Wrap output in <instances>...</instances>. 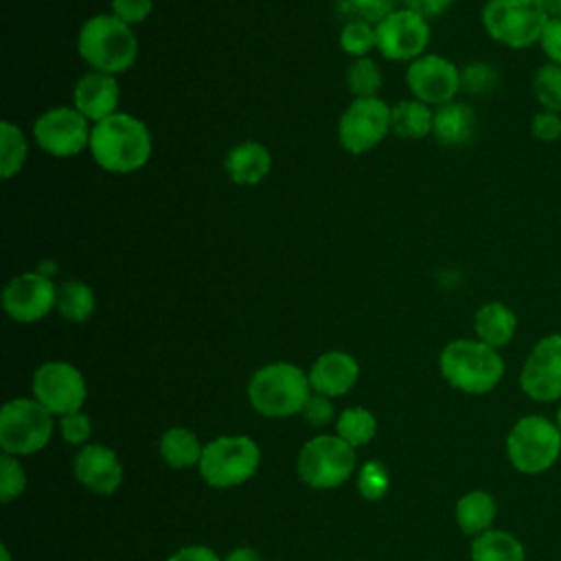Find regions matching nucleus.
<instances>
[{"mask_svg": "<svg viewBox=\"0 0 561 561\" xmlns=\"http://www.w3.org/2000/svg\"><path fill=\"white\" fill-rule=\"evenodd\" d=\"M90 156L107 173L127 175L140 171L151 158L149 127L127 114L116 112L92 125Z\"/></svg>", "mask_w": 561, "mask_h": 561, "instance_id": "1", "label": "nucleus"}, {"mask_svg": "<svg viewBox=\"0 0 561 561\" xmlns=\"http://www.w3.org/2000/svg\"><path fill=\"white\" fill-rule=\"evenodd\" d=\"M77 53L92 70L121 75L129 70L138 57V37L134 28L116 15L96 13L81 24Z\"/></svg>", "mask_w": 561, "mask_h": 561, "instance_id": "2", "label": "nucleus"}, {"mask_svg": "<svg viewBox=\"0 0 561 561\" xmlns=\"http://www.w3.org/2000/svg\"><path fill=\"white\" fill-rule=\"evenodd\" d=\"M443 379L465 394H486L504 377V359L497 348L478 337L451 340L438 355Z\"/></svg>", "mask_w": 561, "mask_h": 561, "instance_id": "3", "label": "nucleus"}, {"mask_svg": "<svg viewBox=\"0 0 561 561\" xmlns=\"http://www.w3.org/2000/svg\"><path fill=\"white\" fill-rule=\"evenodd\" d=\"M311 397L309 375L291 362H272L254 370L248 381L252 408L270 419H287L307 405Z\"/></svg>", "mask_w": 561, "mask_h": 561, "instance_id": "4", "label": "nucleus"}, {"mask_svg": "<svg viewBox=\"0 0 561 561\" xmlns=\"http://www.w3.org/2000/svg\"><path fill=\"white\" fill-rule=\"evenodd\" d=\"M480 20L493 42L524 50L539 44L550 18L541 0H486Z\"/></svg>", "mask_w": 561, "mask_h": 561, "instance_id": "5", "label": "nucleus"}, {"mask_svg": "<svg viewBox=\"0 0 561 561\" xmlns=\"http://www.w3.org/2000/svg\"><path fill=\"white\" fill-rule=\"evenodd\" d=\"M508 462L524 476L548 471L561 456V432L543 414H526L506 434Z\"/></svg>", "mask_w": 561, "mask_h": 561, "instance_id": "6", "label": "nucleus"}, {"mask_svg": "<svg viewBox=\"0 0 561 561\" xmlns=\"http://www.w3.org/2000/svg\"><path fill=\"white\" fill-rule=\"evenodd\" d=\"M261 465L259 445L243 434L217 436L202 449L199 476L215 489H230L248 482Z\"/></svg>", "mask_w": 561, "mask_h": 561, "instance_id": "7", "label": "nucleus"}, {"mask_svg": "<svg viewBox=\"0 0 561 561\" xmlns=\"http://www.w3.org/2000/svg\"><path fill=\"white\" fill-rule=\"evenodd\" d=\"M53 436V414L35 399H11L0 410L2 454L31 456L48 445Z\"/></svg>", "mask_w": 561, "mask_h": 561, "instance_id": "8", "label": "nucleus"}, {"mask_svg": "<svg viewBox=\"0 0 561 561\" xmlns=\"http://www.w3.org/2000/svg\"><path fill=\"white\" fill-rule=\"evenodd\" d=\"M353 469L355 447H351L337 434H322L307 440L296 458V471L300 480L318 491L344 484L351 478Z\"/></svg>", "mask_w": 561, "mask_h": 561, "instance_id": "9", "label": "nucleus"}, {"mask_svg": "<svg viewBox=\"0 0 561 561\" xmlns=\"http://www.w3.org/2000/svg\"><path fill=\"white\" fill-rule=\"evenodd\" d=\"M392 107L379 96L353 99L340 116L337 140L351 156H362L375 149L390 134Z\"/></svg>", "mask_w": 561, "mask_h": 561, "instance_id": "10", "label": "nucleus"}, {"mask_svg": "<svg viewBox=\"0 0 561 561\" xmlns=\"http://www.w3.org/2000/svg\"><path fill=\"white\" fill-rule=\"evenodd\" d=\"M90 121L70 105L44 110L33 123L37 147L53 158H72L90 147Z\"/></svg>", "mask_w": 561, "mask_h": 561, "instance_id": "11", "label": "nucleus"}, {"mask_svg": "<svg viewBox=\"0 0 561 561\" xmlns=\"http://www.w3.org/2000/svg\"><path fill=\"white\" fill-rule=\"evenodd\" d=\"M31 390L33 399L57 416L79 412L88 397V386L81 370L61 359L44 362L33 373Z\"/></svg>", "mask_w": 561, "mask_h": 561, "instance_id": "12", "label": "nucleus"}, {"mask_svg": "<svg viewBox=\"0 0 561 561\" xmlns=\"http://www.w3.org/2000/svg\"><path fill=\"white\" fill-rule=\"evenodd\" d=\"M522 392L539 403L561 401V333L539 337L519 370Z\"/></svg>", "mask_w": 561, "mask_h": 561, "instance_id": "13", "label": "nucleus"}, {"mask_svg": "<svg viewBox=\"0 0 561 561\" xmlns=\"http://www.w3.org/2000/svg\"><path fill=\"white\" fill-rule=\"evenodd\" d=\"M377 50L388 61H414L430 44L427 18L410 11L394 9L379 24H375Z\"/></svg>", "mask_w": 561, "mask_h": 561, "instance_id": "14", "label": "nucleus"}, {"mask_svg": "<svg viewBox=\"0 0 561 561\" xmlns=\"http://www.w3.org/2000/svg\"><path fill=\"white\" fill-rule=\"evenodd\" d=\"M53 307H57V285L46 274H18L2 289V309L20 324H31L46 318Z\"/></svg>", "mask_w": 561, "mask_h": 561, "instance_id": "15", "label": "nucleus"}, {"mask_svg": "<svg viewBox=\"0 0 561 561\" xmlns=\"http://www.w3.org/2000/svg\"><path fill=\"white\" fill-rule=\"evenodd\" d=\"M408 90L416 101L445 105L456 99L460 88V68L443 55H421L408 64Z\"/></svg>", "mask_w": 561, "mask_h": 561, "instance_id": "16", "label": "nucleus"}, {"mask_svg": "<svg viewBox=\"0 0 561 561\" xmlns=\"http://www.w3.org/2000/svg\"><path fill=\"white\" fill-rule=\"evenodd\" d=\"M75 478L96 495H112L123 484V465L105 445H83L72 462Z\"/></svg>", "mask_w": 561, "mask_h": 561, "instance_id": "17", "label": "nucleus"}, {"mask_svg": "<svg viewBox=\"0 0 561 561\" xmlns=\"http://www.w3.org/2000/svg\"><path fill=\"white\" fill-rule=\"evenodd\" d=\"M121 85L116 75L90 70L81 75L72 90V107H77L90 123H101L103 118L118 112Z\"/></svg>", "mask_w": 561, "mask_h": 561, "instance_id": "18", "label": "nucleus"}, {"mask_svg": "<svg viewBox=\"0 0 561 561\" xmlns=\"http://www.w3.org/2000/svg\"><path fill=\"white\" fill-rule=\"evenodd\" d=\"M309 383L316 394L329 399L346 394L359 379V364L351 353L327 351L309 368Z\"/></svg>", "mask_w": 561, "mask_h": 561, "instance_id": "19", "label": "nucleus"}, {"mask_svg": "<svg viewBox=\"0 0 561 561\" xmlns=\"http://www.w3.org/2000/svg\"><path fill=\"white\" fill-rule=\"evenodd\" d=\"M224 169L234 184L256 186L272 169V153L259 140H243L226 153Z\"/></svg>", "mask_w": 561, "mask_h": 561, "instance_id": "20", "label": "nucleus"}, {"mask_svg": "<svg viewBox=\"0 0 561 561\" xmlns=\"http://www.w3.org/2000/svg\"><path fill=\"white\" fill-rule=\"evenodd\" d=\"M473 333L480 342L500 351L515 337L517 316L508 305L500 300L484 302L473 313Z\"/></svg>", "mask_w": 561, "mask_h": 561, "instance_id": "21", "label": "nucleus"}, {"mask_svg": "<svg viewBox=\"0 0 561 561\" xmlns=\"http://www.w3.org/2000/svg\"><path fill=\"white\" fill-rule=\"evenodd\" d=\"M476 112L460 101L438 105L434 112L432 136L445 147H462L476 134Z\"/></svg>", "mask_w": 561, "mask_h": 561, "instance_id": "22", "label": "nucleus"}, {"mask_svg": "<svg viewBox=\"0 0 561 561\" xmlns=\"http://www.w3.org/2000/svg\"><path fill=\"white\" fill-rule=\"evenodd\" d=\"M497 515V502L489 491L473 489L456 502V524L465 535L478 537L489 530Z\"/></svg>", "mask_w": 561, "mask_h": 561, "instance_id": "23", "label": "nucleus"}, {"mask_svg": "<svg viewBox=\"0 0 561 561\" xmlns=\"http://www.w3.org/2000/svg\"><path fill=\"white\" fill-rule=\"evenodd\" d=\"M434 129V112L427 103L410 99L392 105L390 112V131L405 140L427 138Z\"/></svg>", "mask_w": 561, "mask_h": 561, "instance_id": "24", "label": "nucleus"}, {"mask_svg": "<svg viewBox=\"0 0 561 561\" xmlns=\"http://www.w3.org/2000/svg\"><path fill=\"white\" fill-rule=\"evenodd\" d=\"M469 554L471 561H526L522 541L515 535L497 528H489L473 537Z\"/></svg>", "mask_w": 561, "mask_h": 561, "instance_id": "25", "label": "nucleus"}, {"mask_svg": "<svg viewBox=\"0 0 561 561\" xmlns=\"http://www.w3.org/2000/svg\"><path fill=\"white\" fill-rule=\"evenodd\" d=\"M162 460L171 469H188L193 465H199L202 458V445L197 436L186 427H171L162 434L158 443Z\"/></svg>", "mask_w": 561, "mask_h": 561, "instance_id": "26", "label": "nucleus"}, {"mask_svg": "<svg viewBox=\"0 0 561 561\" xmlns=\"http://www.w3.org/2000/svg\"><path fill=\"white\" fill-rule=\"evenodd\" d=\"M96 307L94 291L88 283L66 280L57 287V311L70 322H85Z\"/></svg>", "mask_w": 561, "mask_h": 561, "instance_id": "27", "label": "nucleus"}, {"mask_svg": "<svg viewBox=\"0 0 561 561\" xmlns=\"http://www.w3.org/2000/svg\"><path fill=\"white\" fill-rule=\"evenodd\" d=\"M28 156V142L24 138V131L11 123L2 121L0 123V175L4 180L13 178L20 173Z\"/></svg>", "mask_w": 561, "mask_h": 561, "instance_id": "28", "label": "nucleus"}, {"mask_svg": "<svg viewBox=\"0 0 561 561\" xmlns=\"http://www.w3.org/2000/svg\"><path fill=\"white\" fill-rule=\"evenodd\" d=\"M335 432L351 447H362L373 440L377 432V419L366 408H346L335 421Z\"/></svg>", "mask_w": 561, "mask_h": 561, "instance_id": "29", "label": "nucleus"}, {"mask_svg": "<svg viewBox=\"0 0 561 561\" xmlns=\"http://www.w3.org/2000/svg\"><path fill=\"white\" fill-rule=\"evenodd\" d=\"M533 94L541 110L561 114V66L541 64L533 75Z\"/></svg>", "mask_w": 561, "mask_h": 561, "instance_id": "30", "label": "nucleus"}, {"mask_svg": "<svg viewBox=\"0 0 561 561\" xmlns=\"http://www.w3.org/2000/svg\"><path fill=\"white\" fill-rule=\"evenodd\" d=\"M381 83H383L381 70L370 57L353 59L351 66L346 68V88L355 99L377 96Z\"/></svg>", "mask_w": 561, "mask_h": 561, "instance_id": "31", "label": "nucleus"}, {"mask_svg": "<svg viewBox=\"0 0 561 561\" xmlns=\"http://www.w3.org/2000/svg\"><path fill=\"white\" fill-rule=\"evenodd\" d=\"M340 46L346 55L355 59L366 57L373 48H377L375 26L362 20H348L340 31Z\"/></svg>", "mask_w": 561, "mask_h": 561, "instance_id": "32", "label": "nucleus"}, {"mask_svg": "<svg viewBox=\"0 0 561 561\" xmlns=\"http://www.w3.org/2000/svg\"><path fill=\"white\" fill-rule=\"evenodd\" d=\"M335 4L342 15L368 22L373 26L397 9V0H335Z\"/></svg>", "mask_w": 561, "mask_h": 561, "instance_id": "33", "label": "nucleus"}, {"mask_svg": "<svg viewBox=\"0 0 561 561\" xmlns=\"http://www.w3.org/2000/svg\"><path fill=\"white\" fill-rule=\"evenodd\" d=\"M390 489V476L388 469L379 460H368L362 465L357 476V491L364 500H381Z\"/></svg>", "mask_w": 561, "mask_h": 561, "instance_id": "34", "label": "nucleus"}, {"mask_svg": "<svg viewBox=\"0 0 561 561\" xmlns=\"http://www.w3.org/2000/svg\"><path fill=\"white\" fill-rule=\"evenodd\" d=\"M24 489H26V473L18 456L2 454L0 456V500L11 502L13 497L22 495Z\"/></svg>", "mask_w": 561, "mask_h": 561, "instance_id": "35", "label": "nucleus"}, {"mask_svg": "<svg viewBox=\"0 0 561 561\" xmlns=\"http://www.w3.org/2000/svg\"><path fill=\"white\" fill-rule=\"evenodd\" d=\"M497 83V72L484 61H471L460 70V88L469 94H489Z\"/></svg>", "mask_w": 561, "mask_h": 561, "instance_id": "36", "label": "nucleus"}, {"mask_svg": "<svg viewBox=\"0 0 561 561\" xmlns=\"http://www.w3.org/2000/svg\"><path fill=\"white\" fill-rule=\"evenodd\" d=\"M59 430H61V436L68 445H85L90 434H92V423H90V416L79 410V412L61 416L59 419Z\"/></svg>", "mask_w": 561, "mask_h": 561, "instance_id": "37", "label": "nucleus"}, {"mask_svg": "<svg viewBox=\"0 0 561 561\" xmlns=\"http://www.w3.org/2000/svg\"><path fill=\"white\" fill-rule=\"evenodd\" d=\"M530 134L541 142H557L561 140V114L539 110L530 118Z\"/></svg>", "mask_w": 561, "mask_h": 561, "instance_id": "38", "label": "nucleus"}, {"mask_svg": "<svg viewBox=\"0 0 561 561\" xmlns=\"http://www.w3.org/2000/svg\"><path fill=\"white\" fill-rule=\"evenodd\" d=\"M110 7H112V15L134 26L149 18V13L153 11V0H112Z\"/></svg>", "mask_w": 561, "mask_h": 561, "instance_id": "39", "label": "nucleus"}, {"mask_svg": "<svg viewBox=\"0 0 561 561\" xmlns=\"http://www.w3.org/2000/svg\"><path fill=\"white\" fill-rule=\"evenodd\" d=\"M539 46H541L543 55L548 57V61L561 66V18H550L548 20V24L541 33Z\"/></svg>", "mask_w": 561, "mask_h": 561, "instance_id": "40", "label": "nucleus"}, {"mask_svg": "<svg viewBox=\"0 0 561 561\" xmlns=\"http://www.w3.org/2000/svg\"><path fill=\"white\" fill-rule=\"evenodd\" d=\"M302 416L309 421V425L322 427L327 423H331L333 419V403L329 397L324 394H311L307 405L302 408Z\"/></svg>", "mask_w": 561, "mask_h": 561, "instance_id": "41", "label": "nucleus"}, {"mask_svg": "<svg viewBox=\"0 0 561 561\" xmlns=\"http://www.w3.org/2000/svg\"><path fill=\"white\" fill-rule=\"evenodd\" d=\"M454 0H403V7L423 15V18H436L445 9H449Z\"/></svg>", "mask_w": 561, "mask_h": 561, "instance_id": "42", "label": "nucleus"}, {"mask_svg": "<svg viewBox=\"0 0 561 561\" xmlns=\"http://www.w3.org/2000/svg\"><path fill=\"white\" fill-rule=\"evenodd\" d=\"M167 561H224L206 546H184L178 548Z\"/></svg>", "mask_w": 561, "mask_h": 561, "instance_id": "43", "label": "nucleus"}, {"mask_svg": "<svg viewBox=\"0 0 561 561\" xmlns=\"http://www.w3.org/2000/svg\"><path fill=\"white\" fill-rule=\"evenodd\" d=\"M224 561H261V554L250 546H241V548H234Z\"/></svg>", "mask_w": 561, "mask_h": 561, "instance_id": "44", "label": "nucleus"}, {"mask_svg": "<svg viewBox=\"0 0 561 561\" xmlns=\"http://www.w3.org/2000/svg\"><path fill=\"white\" fill-rule=\"evenodd\" d=\"M548 18H561V0H541Z\"/></svg>", "mask_w": 561, "mask_h": 561, "instance_id": "45", "label": "nucleus"}, {"mask_svg": "<svg viewBox=\"0 0 561 561\" xmlns=\"http://www.w3.org/2000/svg\"><path fill=\"white\" fill-rule=\"evenodd\" d=\"M554 425L559 427V432H561V405L557 408V414H554Z\"/></svg>", "mask_w": 561, "mask_h": 561, "instance_id": "46", "label": "nucleus"}, {"mask_svg": "<svg viewBox=\"0 0 561 561\" xmlns=\"http://www.w3.org/2000/svg\"><path fill=\"white\" fill-rule=\"evenodd\" d=\"M2 561H11V554H9L7 546H2Z\"/></svg>", "mask_w": 561, "mask_h": 561, "instance_id": "47", "label": "nucleus"}]
</instances>
